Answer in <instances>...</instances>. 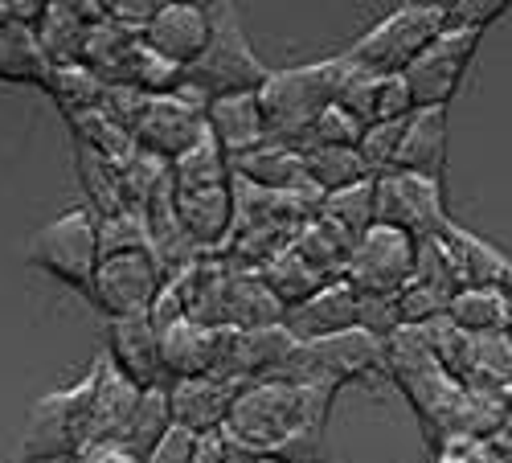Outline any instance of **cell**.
<instances>
[{"instance_id": "obj_1", "label": "cell", "mask_w": 512, "mask_h": 463, "mask_svg": "<svg viewBox=\"0 0 512 463\" xmlns=\"http://www.w3.org/2000/svg\"><path fill=\"white\" fill-rule=\"evenodd\" d=\"M336 394L340 390L332 386H316V382L295 386V382H279V377L246 382L234 394L222 435H230L234 443H242L246 451L263 459L320 463Z\"/></svg>"}, {"instance_id": "obj_2", "label": "cell", "mask_w": 512, "mask_h": 463, "mask_svg": "<svg viewBox=\"0 0 512 463\" xmlns=\"http://www.w3.org/2000/svg\"><path fill=\"white\" fill-rule=\"evenodd\" d=\"M345 78H349L345 54L304 62V66H287V70H271V78L259 87V107H263L271 140L300 148L304 136L312 132V123L340 99Z\"/></svg>"}, {"instance_id": "obj_3", "label": "cell", "mask_w": 512, "mask_h": 463, "mask_svg": "<svg viewBox=\"0 0 512 463\" xmlns=\"http://www.w3.org/2000/svg\"><path fill=\"white\" fill-rule=\"evenodd\" d=\"M213 13V37L205 54L181 70V95L209 107L213 99H226V95H254L271 78V66L254 54L246 25L238 5H209Z\"/></svg>"}, {"instance_id": "obj_4", "label": "cell", "mask_w": 512, "mask_h": 463, "mask_svg": "<svg viewBox=\"0 0 512 463\" xmlns=\"http://www.w3.org/2000/svg\"><path fill=\"white\" fill-rule=\"evenodd\" d=\"M99 390V361L78 377V382L41 394L29 406L25 435H21V463H58L74 459L91 439V414Z\"/></svg>"}, {"instance_id": "obj_5", "label": "cell", "mask_w": 512, "mask_h": 463, "mask_svg": "<svg viewBox=\"0 0 512 463\" xmlns=\"http://www.w3.org/2000/svg\"><path fill=\"white\" fill-rule=\"evenodd\" d=\"M443 29H447V5H398L353 41L345 50V62L369 74H406V66Z\"/></svg>"}, {"instance_id": "obj_6", "label": "cell", "mask_w": 512, "mask_h": 463, "mask_svg": "<svg viewBox=\"0 0 512 463\" xmlns=\"http://www.w3.org/2000/svg\"><path fill=\"white\" fill-rule=\"evenodd\" d=\"M373 373H386V341H377L365 328H349L324 336V341H308L295 345L287 369L279 373V382H316V386H349V382H365Z\"/></svg>"}, {"instance_id": "obj_7", "label": "cell", "mask_w": 512, "mask_h": 463, "mask_svg": "<svg viewBox=\"0 0 512 463\" xmlns=\"http://www.w3.org/2000/svg\"><path fill=\"white\" fill-rule=\"evenodd\" d=\"M25 259L50 279L87 291L99 267V218L87 205H74L29 234Z\"/></svg>"}, {"instance_id": "obj_8", "label": "cell", "mask_w": 512, "mask_h": 463, "mask_svg": "<svg viewBox=\"0 0 512 463\" xmlns=\"http://www.w3.org/2000/svg\"><path fill=\"white\" fill-rule=\"evenodd\" d=\"M377 226H394L422 238H443L451 226L447 214V189L439 177H418V173H386L377 177Z\"/></svg>"}, {"instance_id": "obj_9", "label": "cell", "mask_w": 512, "mask_h": 463, "mask_svg": "<svg viewBox=\"0 0 512 463\" xmlns=\"http://www.w3.org/2000/svg\"><path fill=\"white\" fill-rule=\"evenodd\" d=\"M480 29H455L447 25L431 46H426L410 66H406V87H410V99H414V111L418 107H447L459 87H463V74L472 66L476 50H480Z\"/></svg>"}, {"instance_id": "obj_10", "label": "cell", "mask_w": 512, "mask_h": 463, "mask_svg": "<svg viewBox=\"0 0 512 463\" xmlns=\"http://www.w3.org/2000/svg\"><path fill=\"white\" fill-rule=\"evenodd\" d=\"M164 271L152 259V250L140 255H115V259H99L87 300L107 316V320H123V316H148L160 287H164Z\"/></svg>"}, {"instance_id": "obj_11", "label": "cell", "mask_w": 512, "mask_h": 463, "mask_svg": "<svg viewBox=\"0 0 512 463\" xmlns=\"http://www.w3.org/2000/svg\"><path fill=\"white\" fill-rule=\"evenodd\" d=\"M414 238L394 230V226H373L357 238L345 283L357 296H398V291L414 279Z\"/></svg>"}, {"instance_id": "obj_12", "label": "cell", "mask_w": 512, "mask_h": 463, "mask_svg": "<svg viewBox=\"0 0 512 463\" xmlns=\"http://www.w3.org/2000/svg\"><path fill=\"white\" fill-rule=\"evenodd\" d=\"M136 148L160 156L164 164L181 160L201 136H205V107L185 99L181 91L173 95H152L140 123H136Z\"/></svg>"}, {"instance_id": "obj_13", "label": "cell", "mask_w": 512, "mask_h": 463, "mask_svg": "<svg viewBox=\"0 0 512 463\" xmlns=\"http://www.w3.org/2000/svg\"><path fill=\"white\" fill-rule=\"evenodd\" d=\"M213 37V13L209 5H185V0H168L160 5V13L152 17V25L144 29V46L164 58L168 66L189 70Z\"/></svg>"}, {"instance_id": "obj_14", "label": "cell", "mask_w": 512, "mask_h": 463, "mask_svg": "<svg viewBox=\"0 0 512 463\" xmlns=\"http://www.w3.org/2000/svg\"><path fill=\"white\" fill-rule=\"evenodd\" d=\"M107 17L103 0H46L37 21V41L54 66H74L87 54L91 29Z\"/></svg>"}, {"instance_id": "obj_15", "label": "cell", "mask_w": 512, "mask_h": 463, "mask_svg": "<svg viewBox=\"0 0 512 463\" xmlns=\"http://www.w3.org/2000/svg\"><path fill=\"white\" fill-rule=\"evenodd\" d=\"M107 361L127 377L132 386H164L160 365V332L148 316H123L107 320Z\"/></svg>"}, {"instance_id": "obj_16", "label": "cell", "mask_w": 512, "mask_h": 463, "mask_svg": "<svg viewBox=\"0 0 512 463\" xmlns=\"http://www.w3.org/2000/svg\"><path fill=\"white\" fill-rule=\"evenodd\" d=\"M177 218L201 255H218L234 230V181L213 189H173Z\"/></svg>"}, {"instance_id": "obj_17", "label": "cell", "mask_w": 512, "mask_h": 463, "mask_svg": "<svg viewBox=\"0 0 512 463\" xmlns=\"http://www.w3.org/2000/svg\"><path fill=\"white\" fill-rule=\"evenodd\" d=\"M238 386L222 382V377H181L168 382V402H173V423L185 427L189 435H218L230 418Z\"/></svg>"}, {"instance_id": "obj_18", "label": "cell", "mask_w": 512, "mask_h": 463, "mask_svg": "<svg viewBox=\"0 0 512 463\" xmlns=\"http://www.w3.org/2000/svg\"><path fill=\"white\" fill-rule=\"evenodd\" d=\"M357 308H361L357 291H353L345 279H332V283H324V287L316 291L312 300L287 308L283 328H287L300 345L324 341V336H336V332L357 328Z\"/></svg>"}, {"instance_id": "obj_19", "label": "cell", "mask_w": 512, "mask_h": 463, "mask_svg": "<svg viewBox=\"0 0 512 463\" xmlns=\"http://www.w3.org/2000/svg\"><path fill=\"white\" fill-rule=\"evenodd\" d=\"M230 173L234 181H246L254 189H271V193H304V197H316V185L308 181V168H304V156L300 148L291 144H279V140H267L263 148H254L246 156H234L230 160Z\"/></svg>"}, {"instance_id": "obj_20", "label": "cell", "mask_w": 512, "mask_h": 463, "mask_svg": "<svg viewBox=\"0 0 512 463\" xmlns=\"http://www.w3.org/2000/svg\"><path fill=\"white\" fill-rule=\"evenodd\" d=\"M336 103L349 115H357L365 128L369 123L406 119L414 111V99H410V87L402 74H369V70H353V66H349V78H345V87H340Z\"/></svg>"}, {"instance_id": "obj_21", "label": "cell", "mask_w": 512, "mask_h": 463, "mask_svg": "<svg viewBox=\"0 0 512 463\" xmlns=\"http://www.w3.org/2000/svg\"><path fill=\"white\" fill-rule=\"evenodd\" d=\"M222 328H205L193 320H177L160 328V365H164V382H181V377H213V365H218L222 353Z\"/></svg>"}, {"instance_id": "obj_22", "label": "cell", "mask_w": 512, "mask_h": 463, "mask_svg": "<svg viewBox=\"0 0 512 463\" xmlns=\"http://www.w3.org/2000/svg\"><path fill=\"white\" fill-rule=\"evenodd\" d=\"M205 132L222 144V152L230 160L246 156L254 148H263L271 140V132H267V119H263V107H259V91H254V95L213 99L205 107Z\"/></svg>"}, {"instance_id": "obj_23", "label": "cell", "mask_w": 512, "mask_h": 463, "mask_svg": "<svg viewBox=\"0 0 512 463\" xmlns=\"http://www.w3.org/2000/svg\"><path fill=\"white\" fill-rule=\"evenodd\" d=\"M394 173H418V177L443 181V173H447V107L410 111Z\"/></svg>"}, {"instance_id": "obj_24", "label": "cell", "mask_w": 512, "mask_h": 463, "mask_svg": "<svg viewBox=\"0 0 512 463\" xmlns=\"http://www.w3.org/2000/svg\"><path fill=\"white\" fill-rule=\"evenodd\" d=\"M283 316H287V304L271 291L263 271H238V267H230L226 308H222V324L226 328H238V332L275 328V324H283Z\"/></svg>"}, {"instance_id": "obj_25", "label": "cell", "mask_w": 512, "mask_h": 463, "mask_svg": "<svg viewBox=\"0 0 512 463\" xmlns=\"http://www.w3.org/2000/svg\"><path fill=\"white\" fill-rule=\"evenodd\" d=\"M140 386H132L127 377L107 361L99 357V390H95V414H91V443H123L127 427L136 418V406H140Z\"/></svg>"}, {"instance_id": "obj_26", "label": "cell", "mask_w": 512, "mask_h": 463, "mask_svg": "<svg viewBox=\"0 0 512 463\" xmlns=\"http://www.w3.org/2000/svg\"><path fill=\"white\" fill-rule=\"evenodd\" d=\"M295 336L275 324V328H254V332H238L234 341V382H263V377H279L295 353Z\"/></svg>"}, {"instance_id": "obj_27", "label": "cell", "mask_w": 512, "mask_h": 463, "mask_svg": "<svg viewBox=\"0 0 512 463\" xmlns=\"http://www.w3.org/2000/svg\"><path fill=\"white\" fill-rule=\"evenodd\" d=\"M443 242L451 250L463 287H504V275H508L512 259L504 255L500 246H492L488 238H480V234H472L467 226H459L455 218L443 230Z\"/></svg>"}, {"instance_id": "obj_28", "label": "cell", "mask_w": 512, "mask_h": 463, "mask_svg": "<svg viewBox=\"0 0 512 463\" xmlns=\"http://www.w3.org/2000/svg\"><path fill=\"white\" fill-rule=\"evenodd\" d=\"M50 74H54V62L46 58V50H41L33 25H21V21L0 25V82L46 91Z\"/></svg>"}, {"instance_id": "obj_29", "label": "cell", "mask_w": 512, "mask_h": 463, "mask_svg": "<svg viewBox=\"0 0 512 463\" xmlns=\"http://www.w3.org/2000/svg\"><path fill=\"white\" fill-rule=\"evenodd\" d=\"M447 316L472 336L512 332V304L500 287H463L447 304Z\"/></svg>"}, {"instance_id": "obj_30", "label": "cell", "mask_w": 512, "mask_h": 463, "mask_svg": "<svg viewBox=\"0 0 512 463\" xmlns=\"http://www.w3.org/2000/svg\"><path fill=\"white\" fill-rule=\"evenodd\" d=\"M300 255L312 263V267H320L324 275H332V279H345V267H349V255H353V246H357V238L353 234H345L336 222H328V218H308L304 226H300V234H295V242H291Z\"/></svg>"}, {"instance_id": "obj_31", "label": "cell", "mask_w": 512, "mask_h": 463, "mask_svg": "<svg viewBox=\"0 0 512 463\" xmlns=\"http://www.w3.org/2000/svg\"><path fill=\"white\" fill-rule=\"evenodd\" d=\"M304 168H308V181L316 185V193H336V189H349L369 181V168L361 164L357 148H328V144H304L300 148ZM377 181V177H373Z\"/></svg>"}, {"instance_id": "obj_32", "label": "cell", "mask_w": 512, "mask_h": 463, "mask_svg": "<svg viewBox=\"0 0 512 463\" xmlns=\"http://www.w3.org/2000/svg\"><path fill=\"white\" fill-rule=\"evenodd\" d=\"M46 95L54 99V107L66 115V119H78L87 111H99L103 107V95H107V82L91 70V66H54L50 82H46Z\"/></svg>"}, {"instance_id": "obj_33", "label": "cell", "mask_w": 512, "mask_h": 463, "mask_svg": "<svg viewBox=\"0 0 512 463\" xmlns=\"http://www.w3.org/2000/svg\"><path fill=\"white\" fill-rule=\"evenodd\" d=\"M263 279L271 283V291H275V296H279L287 308L312 300L324 283H332V275H324L320 267H312V263L300 255V250H295V246L279 250V255L263 267Z\"/></svg>"}, {"instance_id": "obj_34", "label": "cell", "mask_w": 512, "mask_h": 463, "mask_svg": "<svg viewBox=\"0 0 512 463\" xmlns=\"http://www.w3.org/2000/svg\"><path fill=\"white\" fill-rule=\"evenodd\" d=\"M74 156H78V181H82V193H87V209L95 218H107V214H119V209H132L127 205V193H123V173L111 164V160H103V156H95L91 148H74Z\"/></svg>"}, {"instance_id": "obj_35", "label": "cell", "mask_w": 512, "mask_h": 463, "mask_svg": "<svg viewBox=\"0 0 512 463\" xmlns=\"http://www.w3.org/2000/svg\"><path fill=\"white\" fill-rule=\"evenodd\" d=\"M173 173V189H213V185H230L234 173H230V156L222 152V144L213 140L209 132L181 156L168 164Z\"/></svg>"}, {"instance_id": "obj_36", "label": "cell", "mask_w": 512, "mask_h": 463, "mask_svg": "<svg viewBox=\"0 0 512 463\" xmlns=\"http://www.w3.org/2000/svg\"><path fill=\"white\" fill-rule=\"evenodd\" d=\"M320 218L336 222L345 234L361 238L365 230L377 226V181H361V185H349V189H336V193H324L320 209H316Z\"/></svg>"}, {"instance_id": "obj_37", "label": "cell", "mask_w": 512, "mask_h": 463, "mask_svg": "<svg viewBox=\"0 0 512 463\" xmlns=\"http://www.w3.org/2000/svg\"><path fill=\"white\" fill-rule=\"evenodd\" d=\"M70 132H74V140H78L82 148H91L95 156L111 160L115 168H123L127 160L140 152V148H136V136L127 132V128H119L115 119H107L103 111H87V115L70 119Z\"/></svg>"}, {"instance_id": "obj_38", "label": "cell", "mask_w": 512, "mask_h": 463, "mask_svg": "<svg viewBox=\"0 0 512 463\" xmlns=\"http://www.w3.org/2000/svg\"><path fill=\"white\" fill-rule=\"evenodd\" d=\"M168 431H173V402H168V382L164 386H148L140 394L132 427H127V435H123V447L144 459Z\"/></svg>"}, {"instance_id": "obj_39", "label": "cell", "mask_w": 512, "mask_h": 463, "mask_svg": "<svg viewBox=\"0 0 512 463\" xmlns=\"http://www.w3.org/2000/svg\"><path fill=\"white\" fill-rule=\"evenodd\" d=\"M140 250H152L144 209H119V214L99 218V259L140 255Z\"/></svg>"}, {"instance_id": "obj_40", "label": "cell", "mask_w": 512, "mask_h": 463, "mask_svg": "<svg viewBox=\"0 0 512 463\" xmlns=\"http://www.w3.org/2000/svg\"><path fill=\"white\" fill-rule=\"evenodd\" d=\"M414 283L439 291L443 300H455V291H463L455 259H451V250H447L443 238H422L414 246Z\"/></svg>"}, {"instance_id": "obj_41", "label": "cell", "mask_w": 512, "mask_h": 463, "mask_svg": "<svg viewBox=\"0 0 512 463\" xmlns=\"http://www.w3.org/2000/svg\"><path fill=\"white\" fill-rule=\"evenodd\" d=\"M410 119V115H406ZM406 119H390V123H369L361 132V164L369 168V177H386L398 168V152H402V132H406Z\"/></svg>"}, {"instance_id": "obj_42", "label": "cell", "mask_w": 512, "mask_h": 463, "mask_svg": "<svg viewBox=\"0 0 512 463\" xmlns=\"http://www.w3.org/2000/svg\"><path fill=\"white\" fill-rule=\"evenodd\" d=\"M361 132H365V123L357 115H349L340 103H332L316 123H312V132L304 136V144H328V148H357L361 144ZM300 144V148H304Z\"/></svg>"}, {"instance_id": "obj_43", "label": "cell", "mask_w": 512, "mask_h": 463, "mask_svg": "<svg viewBox=\"0 0 512 463\" xmlns=\"http://www.w3.org/2000/svg\"><path fill=\"white\" fill-rule=\"evenodd\" d=\"M447 304H451V300H443L439 291H431V287H422V283L410 279V283L398 291L402 328H422V324H431V320L447 316Z\"/></svg>"}, {"instance_id": "obj_44", "label": "cell", "mask_w": 512, "mask_h": 463, "mask_svg": "<svg viewBox=\"0 0 512 463\" xmlns=\"http://www.w3.org/2000/svg\"><path fill=\"white\" fill-rule=\"evenodd\" d=\"M504 13H508V0H455V5H447V25H455V29H480L484 33Z\"/></svg>"}, {"instance_id": "obj_45", "label": "cell", "mask_w": 512, "mask_h": 463, "mask_svg": "<svg viewBox=\"0 0 512 463\" xmlns=\"http://www.w3.org/2000/svg\"><path fill=\"white\" fill-rule=\"evenodd\" d=\"M435 463H500L488 439L476 435H451L443 443H435Z\"/></svg>"}, {"instance_id": "obj_46", "label": "cell", "mask_w": 512, "mask_h": 463, "mask_svg": "<svg viewBox=\"0 0 512 463\" xmlns=\"http://www.w3.org/2000/svg\"><path fill=\"white\" fill-rule=\"evenodd\" d=\"M103 9H107V21L111 25L144 37V29L152 25V17L160 13V0H103Z\"/></svg>"}, {"instance_id": "obj_47", "label": "cell", "mask_w": 512, "mask_h": 463, "mask_svg": "<svg viewBox=\"0 0 512 463\" xmlns=\"http://www.w3.org/2000/svg\"><path fill=\"white\" fill-rule=\"evenodd\" d=\"M193 447H197V435H189L185 427L173 423V431H168V435L144 455V463H193Z\"/></svg>"}, {"instance_id": "obj_48", "label": "cell", "mask_w": 512, "mask_h": 463, "mask_svg": "<svg viewBox=\"0 0 512 463\" xmlns=\"http://www.w3.org/2000/svg\"><path fill=\"white\" fill-rule=\"evenodd\" d=\"M70 463H144V459L132 455L123 443H91V447H82Z\"/></svg>"}, {"instance_id": "obj_49", "label": "cell", "mask_w": 512, "mask_h": 463, "mask_svg": "<svg viewBox=\"0 0 512 463\" xmlns=\"http://www.w3.org/2000/svg\"><path fill=\"white\" fill-rule=\"evenodd\" d=\"M193 463H226V435H197Z\"/></svg>"}, {"instance_id": "obj_50", "label": "cell", "mask_w": 512, "mask_h": 463, "mask_svg": "<svg viewBox=\"0 0 512 463\" xmlns=\"http://www.w3.org/2000/svg\"><path fill=\"white\" fill-rule=\"evenodd\" d=\"M500 291H504L508 304H512V267H508V275H504V287H500Z\"/></svg>"}, {"instance_id": "obj_51", "label": "cell", "mask_w": 512, "mask_h": 463, "mask_svg": "<svg viewBox=\"0 0 512 463\" xmlns=\"http://www.w3.org/2000/svg\"><path fill=\"white\" fill-rule=\"evenodd\" d=\"M9 21V0H0V25Z\"/></svg>"}, {"instance_id": "obj_52", "label": "cell", "mask_w": 512, "mask_h": 463, "mask_svg": "<svg viewBox=\"0 0 512 463\" xmlns=\"http://www.w3.org/2000/svg\"><path fill=\"white\" fill-rule=\"evenodd\" d=\"M259 463H283V459H259Z\"/></svg>"}]
</instances>
